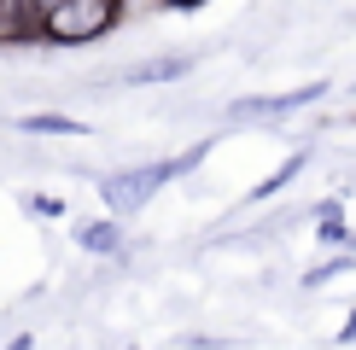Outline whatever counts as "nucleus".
<instances>
[{"label":"nucleus","mask_w":356,"mask_h":350,"mask_svg":"<svg viewBox=\"0 0 356 350\" xmlns=\"http://www.w3.org/2000/svg\"><path fill=\"white\" fill-rule=\"evenodd\" d=\"M175 6H193V0H175Z\"/></svg>","instance_id":"obj_9"},{"label":"nucleus","mask_w":356,"mask_h":350,"mask_svg":"<svg viewBox=\"0 0 356 350\" xmlns=\"http://www.w3.org/2000/svg\"><path fill=\"white\" fill-rule=\"evenodd\" d=\"M187 70V58H146V65L129 70V82H175Z\"/></svg>","instance_id":"obj_5"},{"label":"nucleus","mask_w":356,"mask_h":350,"mask_svg":"<svg viewBox=\"0 0 356 350\" xmlns=\"http://www.w3.org/2000/svg\"><path fill=\"white\" fill-rule=\"evenodd\" d=\"M111 18H117V0H65V6H53L41 18V35L47 41H94L111 29Z\"/></svg>","instance_id":"obj_2"},{"label":"nucleus","mask_w":356,"mask_h":350,"mask_svg":"<svg viewBox=\"0 0 356 350\" xmlns=\"http://www.w3.org/2000/svg\"><path fill=\"white\" fill-rule=\"evenodd\" d=\"M321 94H327V82H304V88H292V94L240 99V106H234V117H280V111H298V106H309V99H321Z\"/></svg>","instance_id":"obj_3"},{"label":"nucleus","mask_w":356,"mask_h":350,"mask_svg":"<svg viewBox=\"0 0 356 350\" xmlns=\"http://www.w3.org/2000/svg\"><path fill=\"white\" fill-rule=\"evenodd\" d=\"M24 6L35 12V18H47V12H53V6H65V0H24Z\"/></svg>","instance_id":"obj_8"},{"label":"nucleus","mask_w":356,"mask_h":350,"mask_svg":"<svg viewBox=\"0 0 356 350\" xmlns=\"http://www.w3.org/2000/svg\"><path fill=\"white\" fill-rule=\"evenodd\" d=\"M204 158V146H193V152H181L175 158V164H146V169H123V175H106V181H99V193H106V204L117 216H135L146 199L158 193V187L170 181V175H181V169H193Z\"/></svg>","instance_id":"obj_1"},{"label":"nucleus","mask_w":356,"mask_h":350,"mask_svg":"<svg viewBox=\"0 0 356 350\" xmlns=\"http://www.w3.org/2000/svg\"><path fill=\"white\" fill-rule=\"evenodd\" d=\"M76 240L88 245V251H117V228H111V222H94V228H82Z\"/></svg>","instance_id":"obj_6"},{"label":"nucleus","mask_w":356,"mask_h":350,"mask_svg":"<svg viewBox=\"0 0 356 350\" xmlns=\"http://www.w3.org/2000/svg\"><path fill=\"white\" fill-rule=\"evenodd\" d=\"M24 135H88V123H70V117H58V111H35V117H24Z\"/></svg>","instance_id":"obj_4"},{"label":"nucleus","mask_w":356,"mask_h":350,"mask_svg":"<svg viewBox=\"0 0 356 350\" xmlns=\"http://www.w3.org/2000/svg\"><path fill=\"white\" fill-rule=\"evenodd\" d=\"M29 210H41V216H65V204H58V199H29Z\"/></svg>","instance_id":"obj_7"}]
</instances>
